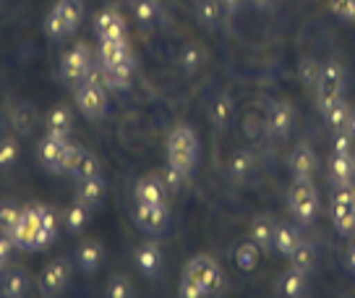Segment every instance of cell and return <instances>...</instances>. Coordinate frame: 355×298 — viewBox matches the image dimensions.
<instances>
[{
	"label": "cell",
	"mask_w": 355,
	"mask_h": 298,
	"mask_svg": "<svg viewBox=\"0 0 355 298\" xmlns=\"http://www.w3.org/2000/svg\"><path fill=\"white\" fill-rule=\"evenodd\" d=\"M167 165L178 167L189 178L199 165V136L186 123L173 126V131L167 136Z\"/></svg>",
	"instance_id": "6da1fadb"
},
{
	"label": "cell",
	"mask_w": 355,
	"mask_h": 298,
	"mask_svg": "<svg viewBox=\"0 0 355 298\" xmlns=\"http://www.w3.org/2000/svg\"><path fill=\"white\" fill-rule=\"evenodd\" d=\"M84 22V3L81 0H58L53 11L44 19V34L50 40H63L73 34Z\"/></svg>",
	"instance_id": "7a4b0ae2"
},
{
	"label": "cell",
	"mask_w": 355,
	"mask_h": 298,
	"mask_svg": "<svg viewBox=\"0 0 355 298\" xmlns=\"http://www.w3.org/2000/svg\"><path fill=\"white\" fill-rule=\"evenodd\" d=\"M183 272L193 277V280H196V283L207 290V296H222V293L227 290V280H225L222 267L207 254L193 256L189 265H186V270H183Z\"/></svg>",
	"instance_id": "3957f363"
},
{
	"label": "cell",
	"mask_w": 355,
	"mask_h": 298,
	"mask_svg": "<svg viewBox=\"0 0 355 298\" xmlns=\"http://www.w3.org/2000/svg\"><path fill=\"white\" fill-rule=\"evenodd\" d=\"M332 207V225L334 231L340 233V235H353L355 233V186L353 181L350 183H340V186H334L332 191V201H329Z\"/></svg>",
	"instance_id": "277c9868"
},
{
	"label": "cell",
	"mask_w": 355,
	"mask_h": 298,
	"mask_svg": "<svg viewBox=\"0 0 355 298\" xmlns=\"http://www.w3.org/2000/svg\"><path fill=\"white\" fill-rule=\"evenodd\" d=\"M288 210L300 222H311L319 215V191L311 183V178L309 181L295 178V183L288 191Z\"/></svg>",
	"instance_id": "5b68a950"
},
{
	"label": "cell",
	"mask_w": 355,
	"mask_h": 298,
	"mask_svg": "<svg viewBox=\"0 0 355 298\" xmlns=\"http://www.w3.org/2000/svg\"><path fill=\"white\" fill-rule=\"evenodd\" d=\"M89 71H92V50H89V44H71L60 56V78L66 81L68 87H76L78 81H84Z\"/></svg>",
	"instance_id": "8992f818"
},
{
	"label": "cell",
	"mask_w": 355,
	"mask_h": 298,
	"mask_svg": "<svg viewBox=\"0 0 355 298\" xmlns=\"http://www.w3.org/2000/svg\"><path fill=\"white\" fill-rule=\"evenodd\" d=\"M345 92V71L340 63H324L322 66V74H319V81H316V105H319V110H324L329 102L334 99H340Z\"/></svg>",
	"instance_id": "52a82bcc"
},
{
	"label": "cell",
	"mask_w": 355,
	"mask_h": 298,
	"mask_svg": "<svg viewBox=\"0 0 355 298\" xmlns=\"http://www.w3.org/2000/svg\"><path fill=\"white\" fill-rule=\"evenodd\" d=\"M73 94H76V105L78 110L89 115V118H105L107 115V108H110V99H107V92L105 87H97L92 81H78L73 87Z\"/></svg>",
	"instance_id": "ba28073f"
},
{
	"label": "cell",
	"mask_w": 355,
	"mask_h": 298,
	"mask_svg": "<svg viewBox=\"0 0 355 298\" xmlns=\"http://www.w3.org/2000/svg\"><path fill=\"white\" fill-rule=\"evenodd\" d=\"M71 272L73 270H71V262H68L66 256L53 259L50 265L44 267L42 277H40V293L47 298L66 293V288L71 285Z\"/></svg>",
	"instance_id": "9c48e42d"
},
{
	"label": "cell",
	"mask_w": 355,
	"mask_h": 298,
	"mask_svg": "<svg viewBox=\"0 0 355 298\" xmlns=\"http://www.w3.org/2000/svg\"><path fill=\"white\" fill-rule=\"evenodd\" d=\"M133 222H136V228L144 231L146 235H159V233L167 231L170 210H167V204H139V201H136Z\"/></svg>",
	"instance_id": "30bf717a"
},
{
	"label": "cell",
	"mask_w": 355,
	"mask_h": 298,
	"mask_svg": "<svg viewBox=\"0 0 355 298\" xmlns=\"http://www.w3.org/2000/svg\"><path fill=\"white\" fill-rule=\"evenodd\" d=\"M133 265L139 267V272L146 277V280H155L162 272V265H165V256H162V249L157 241H144L141 246H136L133 251Z\"/></svg>",
	"instance_id": "8fae6325"
},
{
	"label": "cell",
	"mask_w": 355,
	"mask_h": 298,
	"mask_svg": "<svg viewBox=\"0 0 355 298\" xmlns=\"http://www.w3.org/2000/svg\"><path fill=\"white\" fill-rule=\"evenodd\" d=\"M293 121H295V110L293 105L285 102V99H277L269 105V113H266V131L272 133L275 139H285L293 129Z\"/></svg>",
	"instance_id": "7c38bea8"
},
{
	"label": "cell",
	"mask_w": 355,
	"mask_h": 298,
	"mask_svg": "<svg viewBox=\"0 0 355 298\" xmlns=\"http://www.w3.org/2000/svg\"><path fill=\"white\" fill-rule=\"evenodd\" d=\"M37 228H40V210H37V204L24 207L21 217H19L16 228L11 231V238H13V243H16V249L29 251V249H32V238H34V233H37Z\"/></svg>",
	"instance_id": "4fadbf2b"
},
{
	"label": "cell",
	"mask_w": 355,
	"mask_h": 298,
	"mask_svg": "<svg viewBox=\"0 0 355 298\" xmlns=\"http://www.w3.org/2000/svg\"><path fill=\"white\" fill-rule=\"evenodd\" d=\"M68 147V136H55V133H47L40 147H37V155L42 160V165L50 173H60V160Z\"/></svg>",
	"instance_id": "5bb4252c"
},
{
	"label": "cell",
	"mask_w": 355,
	"mask_h": 298,
	"mask_svg": "<svg viewBox=\"0 0 355 298\" xmlns=\"http://www.w3.org/2000/svg\"><path fill=\"white\" fill-rule=\"evenodd\" d=\"M133 197L139 204H167V186L159 176H141L136 181Z\"/></svg>",
	"instance_id": "9a60e30c"
},
{
	"label": "cell",
	"mask_w": 355,
	"mask_h": 298,
	"mask_svg": "<svg viewBox=\"0 0 355 298\" xmlns=\"http://www.w3.org/2000/svg\"><path fill=\"white\" fill-rule=\"evenodd\" d=\"M94 29H97L100 40H125V22H123L121 13L112 11V8H105V11L97 13Z\"/></svg>",
	"instance_id": "2e32d148"
},
{
	"label": "cell",
	"mask_w": 355,
	"mask_h": 298,
	"mask_svg": "<svg viewBox=\"0 0 355 298\" xmlns=\"http://www.w3.org/2000/svg\"><path fill=\"white\" fill-rule=\"evenodd\" d=\"M290 173H293V178H303V181L313 178V173H316V152L311 149L309 144H298L293 149V155H290Z\"/></svg>",
	"instance_id": "e0dca14e"
},
{
	"label": "cell",
	"mask_w": 355,
	"mask_h": 298,
	"mask_svg": "<svg viewBox=\"0 0 355 298\" xmlns=\"http://www.w3.org/2000/svg\"><path fill=\"white\" fill-rule=\"evenodd\" d=\"M275 228H277V220L272 217V215H256L254 220H251V241L259 243V249L261 251H272V241H275Z\"/></svg>",
	"instance_id": "ac0fdd59"
},
{
	"label": "cell",
	"mask_w": 355,
	"mask_h": 298,
	"mask_svg": "<svg viewBox=\"0 0 355 298\" xmlns=\"http://www.w3.org/2000/svg\"><path fill=\"white\" fill-rule=\"evenodd\" d=\"M76 259H78V267H81L87 275H94L102 267V262H105V249H102V243L94 241V238H92V241H84L78 246Z\"/></svg>",
	"instance_id": "d6986e66"
},
{
	"label": "cell",
	"mask_w": 355,
	"mask_h": 298,
	"mask_svg": "<svg viewBox=\"0 0 355 298\" xmlns=\"http://www.w3.org/2000/svg\"><path fill=\"white\" fill-rule=\"evenodd\" d=\"M29 285H32V283H29V275H26V270H21V267L6 270V272H3V280H0V290H3V296H8V298L26 296Z\"/></svg>",
	"instance_id": "ffe728a7"
},
{
	"label": "cell",
	"mask_w": 355,
	"mask_h": 298,
	"mask_svg": "<svg viewBox=\"0 0 355 298\" xmlns=\"http://www.w3.org/2000/svg\"><path fill=\"white\" fill-rule=\"evenodd\" d=\"M300 243V233L298 228H293L290 222H277L275 228V241H272V249L277 251L282 259H290V254L295 251V246Z\"/></svg>",
	"instance_id": "44dd1931"
},
{
	"label": "cell",
	"mask_w": 355,
	"mask_h": 298,
	"mask_svg": "<svg viewBox=\"0 0 355 298\" xmlns=\"http://www.w3.org/2000/svg\"><path fill=\"white\" fill-rule=\"evenodd\" d=\"M277 293L285 298H298L306 293V272L290 265L277 280Z\"/></svg>",
	"instance_id": "7402d4cb"
},
{
	"label": "cell",
	"mask_w": 355,
	"mask_h": 298,
	"mask_svg": "<svg viewBox=\"0 0 355 298\" xmlns=\"http://www.w3.org/2000/svg\"><path fill=\"white\" fill-rule=\"evenodd\" d=\"M102 68H105V84H107V89H128L133 84V58Z\"/></svg>",
	"instance_id": "603a6c76"
},
{
	"label": "cell",
	"mask_w": 355,
	"mask_h": 298,
	"mask_svg": "<svg viewBox=\"0 0 355 298\" xmlns=\"http://www.w3.org/2000/svg\"><path fill=\"white\" fill-rule=\"evenodd\" d=\"M44 126H47V133H55V136H68L73 131V113L68 105H55L53 110L47 113L44 118Z\"/></svg>",
	"instance_id": "cb8c5ba5"
},
{
	"label": "cell",
	"mask_w": 355,
	"mask_h": 298,
	"mask_svg": "<svg viewBox=\"0 0 355 298\" xmlns=\"http://www.w3.org/2000/svg\"><path fill=\"white\" fill-rule=\"evenodd\" d=\"M128 58H133L128 40H100L102 66H112V63H121V60H128Z\"/></svg>",
	"instance_id": "d4e9b609"
},
{
	"label": "cell",
	"mask_w": 355,
	"mask_h": 298,
	"mask_svg": "<svg viewBox=\"0 0 355 298\" xmlns=\"http://www.w3.org/2000/svg\"><path fill=\"white\" fill-rule=\"evenodd\" d=\"M89 217H92V207L76 199L66 210V215H63V225H66V231L71 233V235H78V233L89 225Z\"/></svg>",
	"instance_id": "484cf974"
},
{
	"label": "cell",
	"mask_w": 355,
	"mask_h": 298,
	"mask_svg": "<svg viewBox=\"0 0 355 298\" xmlns=\"http://www.w3.org/2000/svg\"><path fill=\"white\" fill-rule=\"evenodd\" d=\"M105 191H107V186H105V178L94 176V178H89V181H78L76 199H78V201H84V204H89V207L94 210V207L102 201V197H105Z\"/></svg>",
	"instance_id": "4316f807"
},
{
	"label": "cell",
	"mask_w": 355,
	"mask_h": 298,
	"mask_svg": "<svg viewBox=\"0 0 355 298\" xmlns=\"http://www.w3.org/2000/svg\"><path fill=\"white\" fill-rule=\"evenodd\" d=\"M261 262V249H259V243L251 241V238H245L235 246V265L241 267L243 272H254L256 267Z\"/></svg>",
	"instance_id": "83f0119b"
},
{
	"label": "cell",
	"mask_w": 355,
	"mask_h": 298,
	"mask_svg": "<svg viewBox=\"0 0 355 298\" xmlns=\"http://www.w3.org/2000/svg\"><path fill=\"white\" fill-rule=\"evenodd\" d=\"M350 110H353V108L340 97V99H334V102H329V105L322 110V115H324V121L329 123V129H334V131H345L347 123H350Z\"/></svg>",
	"instance_id": "f1b7e54d"
},
{
	"label": "cell",
	"mask_w": 355,
	"mask_h": 298,
	"mask_svg": "<svg viewBox=\"0 0 355 298\" xmlns=\"http://www.w3.org/2000/svg\"><path fill=\"white\" fill-rule=\"evenodd\" d=\"M355 176V157L353 155H334L329 160V178L334 181V186L340 183H350Z\"/></svg>",
	"instance_id": "f546056e"
},
{
	"label": "cell",
	"mask_w": 355,
	"mask_h": 298,
	"mask_svg": "<svg viewBox=\"0 0 355 298\" xmlns=\"http://www.w3.org/2000/svg\"><path fill=\"white\" fill-rule=\"evenodd\" d=\"M254 170H256V157L251 155V152H245V149L233 152L230 160H227V173H230V178H235V181H245Z\"/></svg>",
	"instance_id": "4dcf8cb0"
},
{
	"label": "cell",
	"mask_w": 355,
	"mask_h": 298,
	"mask_svg": "<svg viewBox=\"0 0 355 298\" xmlns=\"http://www.w3.org/2000/svg\"><path fill=\"white\" fill-rule=\"evenodd\" d=\"M131 11L141 26H155L162 16V3L159 0H133Z\"/></svg>",
	"instance_id": "1f68e13d"
},
{
	"label": "cell",
	"mask_w": 355,
	"mask_h": 298,
	"mask_svg": "<svg viewBox=\"0 0 355 298\" xmlns=\"http://www.w3.org/2000/svg\"><path fill=\"white\" fill-rule=\"evenodd\" d=\"M316 262H319V256H316L313 243H309V241H303V238H300V243L295 246V251L290 254V265L298 267V270H303V272L309 275V272H313V270H316Z\"/></svg>",
	"instance_id": "d6a6232c"
},
{
	"label": "cell",
	"mask_w": 355,
	"mask_h": 298,
	"mask_svg": "<svg viewBox=\"0 0 355 298\" xmlns=\"http://www.w3.org/2000/svg\"><path fill=\"white\" fill-rule=\"evenodd\" d=\"M222 13H225L222 0H199V3H196V16H199V22L204 24L207 29H217V26H220Z\"/></svg>",
	"instance_id": "836d02e7"
},
{
	"label": "cell",
	"mask_w": 355,
	"mask_h": 298,
	"mask_svg": "<svg viewBox=\"0 0 355 298\" xmlns=\"http://www.w3.org/2000/svg\"><path fill=\"white\" fill-rule=\"evenodd\" d=\"M71 176L76 178V181H89V178L100 176V160H97V155L89 152V149H81V157H78V163Z\"/></svg>",
	"instance_id": "e575fe53"
},
{
	"label": "cell",
	"mask_w": 355,
	"mask_h": 298,
	"mask_svg": "<svg viewBox=\"0 0 355 298\" xmlns=\"http://www.w3.org/2000/svg\"><path fill=\"white\" fill-rule=\"evenodd\" d=\"M204 63H207V50H204L201 44L191 42L189 47H183V53H180V66H183L186 74H196Z\"/></svg>",
	"instance_id": "d590c367"
},
{
	"label": "cell",
	"mask_w": 355,
	"mask_h": 298,
	"mask_svg": "<svg viewBox=\"0 0 355 298\" xmlns=\"http://www.w3.org/2000/svg\"><path fill=\"white\" fill-rule=\"evenodd\" d=\"M37 123H40V115L34 110L32 105H19L16 113H13V126H16V131H21V136H29V133L37 129Z\"/></svg>",
	"instance_id": "8d00e7d4"
},
{
	"label": "cell",
	"mask_w": 355,
	"mask_h": 298,
	"mask_svg": "<svg viewBox=\"0 0 355 298\" xmlns=\"http://www.w3.org/2000/svg\"><path fill=\"white\" fill-rule=\"evenodd\" d=\"M298 74H300V81H303L306 87H309V89H316V81H319L322 66H319V60H316V58H300Z\"/></svg>",
	"instance_id": "74e56055"
},
{
	"label": "cell",
	"mask_w": 355,
	"mask_h": 298,
	"mask_svg": "<svg viewBox=\"0 0 355 298\" xmlns=\"http://www.w3.org/2000/svg\"><path fill=\"white\" fill-rule=\"evenodd\" d=\"M19 160V142L13 136H3L0 139V170H11Z\"/></svg>",
	"instance_id": "f35d334b"
},
{
	"label": "cell",
	"mask_w": 355,
	"mask_h": 298,
	"mask_svg": "<svg viewBox=\"0 0 355 298\" xmlns=\"http://www.w3.org/2000/svg\"><path fill=\"white\" fill-rule=\"evenodd\" d=\"M19 217H21V210L13 201H0V231L11 233L16 228Z\"/></svg>",
	"instance_id": "ab89813d"
},
{
	"label": "cell",
	"mask_w": 355,
	"mask_h": 298,
	"mask_svg": "<svg viewBox=\"0 0 355 298\" xmlns=\"http://www.w3.org/2000/svg\"><path fill=\"white\" fill-rule=\"evenodd\" d=\"M105 293H107L110 298H131L133 296L131 280H128L125 275H112L107 288H105Z\"/></svg>",
	"instance_id": "60d3db41"
},
{
	"label": "cell",
	"mask_w": 355,
	"mask_h": 298,
	"mask_svg": "<svg viewBox=\"0 0 355 298\" xmlns=\"http://www.w3.org/2000/svg\"><path fill=\"white\" fill-rule=\"evenodd\" d=\"M230 115H233V99L227 97V94L214 99V105H211V121L217 123V126H225V123L230 121Z\"/></svg>",
	"instance_id": "b9f144b4"
},
{
	"label": "cell",
	"mask_w": 355,
	"mask_h": 298,
	"mask_svg": "<svg viewBox=\"0 0 355 298\" xmlns=\"http://www.w3.org/2000/svg\"><path fill=\"white\" fill-rule=\"evenodd\" d=\"M162 183L167 186V191L170 194H178V191H183V186H186V181H189V176H183L178 167H173V165H167V170L162 173Z\"/></svg>",
	"instance_id": "7bdbcfd3"
},
{
	"label": "cell",
	"mask_w": 355,
	"mask_h": 298,
	"mask_svg": "<svg viewBox=\"0 0 355 298\" xmlns=\"http://www.w3.org/2000/svg\"><path fill=\"white\" fill-rule=\"evenodd\" d=\"M178 296L180 298H204L207 296V290H204L193 277L183 272V277H180V288H178Z\"/></svg>",
	"instance_id": "ee69618b"
},
{
	"label": "cell",
	"mask_w": 355,
	"mask_h": 298,
	"mask_svg": "<svg viewBox=\"0 0 355 298\" xmlns=\"http://www.w3.org/2000/svg\"><path fill=\"white\" fill-rule=\"evenodd\" d=\"M81 149H84V147H78V144L68 142L66 152H63V160H60V173H68V176L73 173V167H76L78 157H81Z\"/></svg>",
	"instance_id": "f6af8a7d"
},
{
	"label": "cell",
	"mask_w": 355,
	"mask_h": 298,
	"mask_svg": "<svg viewBox=\"0 0 355 298\" xmlns=\"http://www.w3.org/2000/svg\"><path fill=\"white\" fill-rule=\"evenodd\" d=\"M329 8L343 22H355V0H329Z\"/></svg>",
	"instance_id": "bcb514c9"
},
{
	"label": "cell",
	"mask_w": 355,
	"mask_h": 298,
	"mask_svg": "<svg viewBox=\"0 0 355 298\" xmlns=\"http://www.w3.org/2000/svg\"><path fill=\"white\" fill-rule=\"evenodd\" d=\"M334 155H353V133L347 131H337V136H334Z\"/></svg>",
	"instance_id": "7dc6e473"
},
{
	"label": "cell",
	"mask_w": 355,
	"mask_h": 298,
	"mask_svg": "<svg viewBox=\"0 0 355 298\" xmlns=\"http://www.w3.org/2000/svg\"><path fill=\"white\" fill-rule=\"evenodd\" d=\"M13 249H16V243H13L11 233H3V231H0V256H3V259H8Z\"/></svg>",
	"instance_id": "c3c4849f"
},
{
	"label": "cell",
	"mask_w": 355,
	"mask_h": 298,
	"mask_svg": "<svg viewBox=\"0 0 355 298\" xmlns=\"http://www.w3.org/2000/svg\"><path fill=\"white\" fill-rule=\"evenodd\" d=\"M345 267H347V272H353L355 275V241L347 246V251H345Z\"/></svg>",
	"instance_id": "681fc988"
},
{
	"label": "cell",
	"mask_w": 355,
	"mask_h": 298,
	"mask_svg": "<svg viewBox=\"0 0 355 298\" xmlns=\"http://www.w3.org/2000/svg\"><path fill=\"white\" fill-rule=\"evenodd\" d=\"M241 3H243V0H222V6H225V11H238V8H241Z\"/></svg>",
	"instance_id": "f907efd6"
},
{
	"label": "cell",
	"mask_w": 355,
	"mask_h": 298,
	"mask_svg": "<svg viewBox=\"0 0 355 298\" xmlns=\"http://www.w3.org/2000/svg\"><path fill=\"white\" fill-rule=\"evenodd\" d=\"M347 131L355 136V110H350V123H347Z\"/></svg>",
	"instance_id": "816d5d0a"
},
{
	"label": "cell",
	"mask_w": 355,
	"mask_h": 298,
	"mask_svg": "<svg viewBox=\"0 0 355 298\" xmlns=\"http://www.w3.org/2000/svg\"><path fill=\"white\" fill-rule=\"evenodd\" d=\"M251 3H254L256 8H266L269 6V0H251Z\"/></svg>",
	"instance_id": "f5cc1de1"
}]
</instances>
